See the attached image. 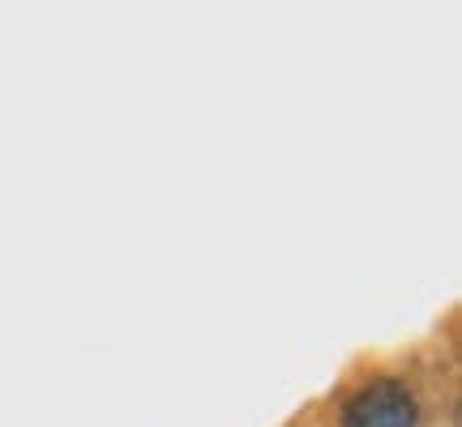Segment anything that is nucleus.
<instances>
[{
	"mask_svg": "<svg viewBox=\"0 0 462 427\" xmlns=\"http://www.w3.org/2000/svg\"><path fill=\"white\" fill-rule=\"evenodd\" d=\"M420 406L402 380H373L346 402L343 427H415Z\"/></svg>",
	"mask_w": 462,
	"mask_h": 427,
	"instance_id": "1",
	"label": "nucleus"
}]
</instances>
